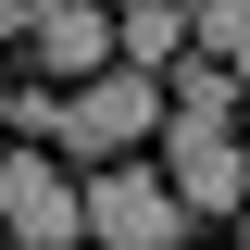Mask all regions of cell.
I'll list each match as a JSON object with an SVG mask.
<instances>
[{
	"instance_id": "obj_10",
	"label": "cell",
	"mask_w": 250,
	"mask_h": 250,
	"mask_svg": "<svg viewBox=\"0 0 250 250\" xmlns=\"http://www.w3.org/2000/svg\"><path fill=\"white\" fill-rule=\"evenodd\" d=\"M238 238H250V200H238Z\"/></svg>"
},
{
	"instance_id": "obj_1",
	"label": "cell",
	"mask_w": 250,
	"mask_h": 250,
	"mask_svg": "<svg viewBox=\"0 0 250 250\" xmlns=\"http://www.w3.org/2000/svg\"><path fill=\"white\" fill-rule=\"evenodd\" d=\"M163 113H175V100H163V62H100V75H75V88H62V138L50 150H75V163H113V150H138V138H163Z\"/></svg>"
},
{
	"instance_id": "obj_8",
	"label": "cell",
	"mask_w": 250,
	"mask_h": 250,
	"mask_svg": "<svg viewBox=\"0 0 250 250\" xmlns=\"http://www.w3.org/2000/svg\"><path fill=\"white\" fill-rule=\"evenodd\" d=\"M188 25L213 38V50H238V38H250V0H188Z\"/></svg>"
},
{
	"instance_id": "obj_9",
	"label": "cell",
	"mask_w": 250,
	"mask_h": 250,
	"mask_svg": "<svg viewBox=\"0 0 250 250\" xmlns=\"http://www.w3.org/2000/svg\"><path fill=\"white\" fill-rule=\"evenodd\" d=\"M225 62H238V88H250V38H238V50H225Z\"/></svg>"
},
{
	"instance_id": "obj_2",
	"label": "cell",
	"mask_w": 250,
	"mask_h": 250,
	"mask_svg": "<svg viewBox=\"0 0 250 250\" xmlns=\"http://www.w3.org/2000/svg\"><path fill=\"white\" fill-rule=\"evenodd\" d=\"M188 225H200V213L175 200L163 163H100V175H88V238H113V250H175Z\"/></svg>"
},
{
	"instance_id": "obj_7",
	"label": "cell",
	"mask_w": 250,
	"mask_h": 250,
	"mask_svg": "<svg viewBox=\"0 0 250 250\" xmlns=\"http://www.w3.org/2000/svg\"><path fill=\"white\" fill-rule=\"evenodd\" d=\"M163 100H175V113H238V62L200 38V50H175V62H163Z\"/></svg>"
},
{
	"instance_id": "obj_6",
	"label": "cell",
	"mask_w": 250,
	"mask_h": 250,
	"mask_svg": "<svg viewBox=\"0 0 250 250\" xmlns=\"http://www.w3.org/2000/svg\"><path fill=\"white\" fill-rule=\"evenodd\" d=\"M188 38H200L188 0H113V50H125V62H175Z\"/></svg>"
},
{
	"instance_id": "obj_4",
	"label": "cell",
	"mask_w": 250,
	"mask_h": 250,
	"mask_svg": "<svg viewBox=\"0 0 250 250\" xmlns=\"http://www.w3.org/2000/svg\"><path fill=\"white\" fill-rule=\"evenodd\" d=\"M0 225H13L25 250H62V238H88V188L62 175L50 150H13L0 163Z\"/></svg>"
},
{
	"instance_id": "obj_3",
	"label": "cell",
	"mask_w": 250,
	"mask_h": 250,
	"mask_svg": "<svg viewBox=\"0 0 250 250\" xmlns=\"http://www.w3.org/2000/svg\"><path fill=\"white\" fill-rule=\"evenodd\" d=\"M163 175H175L188 213H238L250 200V138L225 113H163Z\"/></svg>"
},
{
	"instance_id": "obj_5",
	"label": "cell",
	"mask_w": 250,
	"mask_h": 250,
	"mask_svg": "<svg viewBox=\"0 0 250 250\" xmlns=\"http://www.w3.org/2000/svg\"><path fill=\"white\" fill-rule=\"evenodd\" d=\"M100 62H113V0H62V13L25 25V75H50V88H75Z\"/></svg>"
},
{
	"instance_id": "obj_11",
	"label": "cell",
	"mask_w": 250,
	"mask_h": 250,
	"mask_svg": "<svg viewBox=\"0 0 250 250\" xmlns=\"http://www.w3.org/2000/svg\"><path fill=\"white\" fill-rule=\"evenodd\" d=\"M0 100H13V75H0Z\"/></svg>"
}]
</instances>
